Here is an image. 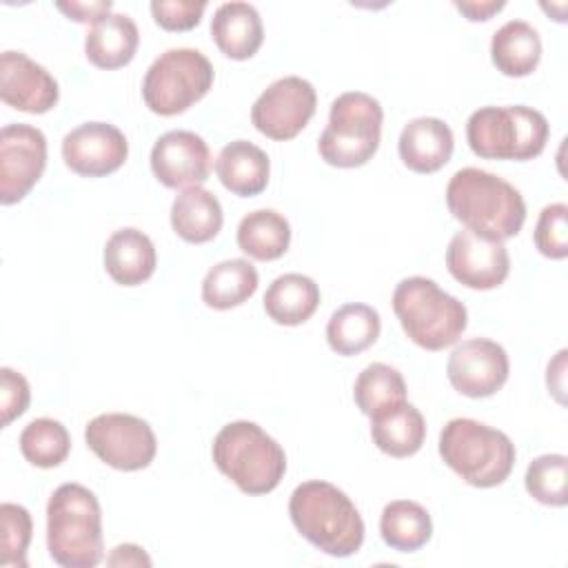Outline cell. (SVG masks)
<instances>
[{
    "label": "cell",
    "mask_w": 568,
    "mask_h": 568,
    "mask_svg": "<svg viewBox=\"0 0 568 568\" xmlns=\"http://www.w3.org/2000/svg\"><path fill=\"white\" fill-rule=\"evenodd\" d=\"M446 206L466 229L495 240L515 237L526 220L521 193L495 173L466 166L446 186Z\"/></svg>",
    "instance_id": "obj_1"
},
{
    "label": "cell",
    "mask_w": 568,
    "mask_h": 568,
    "mask_svg": "<svg viewBox=\"0 0 568 568\" xmlns=\"http://www.w3.org/2000/svg\"><path fill=\"white\" fill-rule=\"evenodd\" d=\"M288 515L297 532L331 557H351L364 544V519L351 497L337 486L311 479L288 499Z\"/></svg>",
    "instance_id": "obj_2"
},
{
    "label": "cell",
    "mask_w": 568,
    "mask_h": 568,
    "mask_svg": "<svg viewBox=\"0 0 568 568\" xmlns=\"http://www.w3.org/2000/svg\"><path fill=\"white\" fill-rule=\"evenodd\" d=\"M47 548L64 568H93L102 559V510L82 484H62L47 504Z\"/></svg>",
    "instance_id": "obj_3"
},
{
    "label": "cell",
    "mask_w": 568,
    "mask_h": 568,
    "mask_svg": "<svg viewBox=\"0 0 568 568\" xmlns=\"http://www.w3.org/2000/svg\"><path fill=\"white\" fill-rule=\"evenodd\" d=\"M213 462L246 495L275 490L286 473L284 448L255 422L237 419L215 435Z\"/></svg>",
    "instance_id": "obj_4"
},
{
    "label": "cell",
    "mask_w": 568,
    "mask_h": 568,
    "mask_svg": "<svg viewBox=\"0 0 568 568\" xmlns=\"http://www.w3.org/2000/svg\"><path fill=\"white\" fill-rule=\"evenodd\" d=\"M393 311L406 337L426 351L453 346L468 324L466 306L422 275L406 277L395 286Z\"/></svg>",
    "instance_id": "obj_5"
},
{
    "label": "cell",
    "mask_w": 568,
    "mask_h": 568,
    "mask_svg": "<svg viewBox=\"0 0 568 568\" xmlns=\"http://www.w3.org/2000/svg\"><path fill=\"white\" fill-rule=\"evenodd\" d=\"M439 455L466 484L493 488L508 479L517 453L506 433L470 417H455L439 433Z\"/></svg>",
    "instance_id": "obj_6"
},
{
    "label": "cell",
    "mask_w": 568,
    "mask_h": 568,
    "mask_svg": "<svg viewBox=\"0 0 568 568\" xmlns=\"http://www.w3.org/2000/svg\"><path fill=\"white\" fill-rule=\"evenodd\" d=\"M548 120L532 106H481L466 122V140L484 160L526 162L537 158L548 142Z\"/></svg>",
    "instance_id": "obj_7"
},
{
    "label": "cell",
    "mask_w": 568,
    "mask_h": 568,
    "mask_svg": "<svg viewBox=\"0 0 568 568\" xmlns=\"http://www.w3.org/2000/svg\"><path fill=\"white\" fill-rule=\"evenodd\" d=\"M384 111L382 104L362 91H346L331 104L328 124L317 140L322 160L337 169L366 164L379 149Z\"/></svg>",
    "instance_id": "obj_8"
},
{
    "label": "cell",
    "mask_w": 568,
    "mask_h": 568,
    "mask_svg": "<svg viewBox=\"0 0 568 568\" xmlns=\"http://www.w3.org/2000/svg\"><path fill=\"white\" fill-rule=\"evenodd\" d=\"M213 87V64L197 49H169L146 69L144 104L158 115H178L200 102Z\"/></svg>",
    "instance_id": "obj_9"
},
{
    "label": "cell",
    "mask_w": 568,
    "mask_h": 568,
    "mask_svg": "<svg viewBox=\"0 0 568 568\" xmlns=\"http://www.w3.org/2000/svg\"><path fill=\"white\" fill-rule=\"evenodd\" d=\"M87 446L93 455L118 470L146 468L158 450L153 428L129 413H104L93 417L84 428Z\"/></svg>",
    "instance_id": "obj_10"
},
{
    "label": "cell",
    "mask_w": 568,
    "mask_h": 568,
    "mask_svg": "<svg viewBox=\"0 0 568 568\" xmlns=\"http://www.w3.org/2000/svg\"><path fill=\"white\" fill-rule=\"evenodd\" d=\"M317 106L315 89L300 75L271 82L251 106L253 126L277 142L293 140L313 118Z\"/></svg>",
    "instance_id": "obj_11"
},
{
    "label": "cell",
    "mask_w": 568,
    "mask_h": 568,
    "mask_svg": "<svg viewBox=\"0 0 568 568\" xmlns=\"http://www.w3.org/2000/svg\"><path fill=\"white\" fill-rule=\"evenodd\" d=\"M47 166V138L31 124H7L0 131V202H20L42 178Z\"/></svg>",
    "instance_id": "obj_12"
},
{
    "label": "cell",
    "mask_w": 568,
    "mask_h": 568,
    "mask_svg": "<svg viewBox=\"0 0 568 568\" xmlns=\"http://www.w3.org/2000/svg\"><path fill=\"white\" fill-rule=\"evenodd\" d=\"M446 266L459 284L475 291H490L508 277L510 257L504 240L462 229L448 242Z\"/></svg>",
    "instance_id": "obj_13"
},
{
    "label": "cell",
    "mask_w": 568,
    "mask_h": 568,
    "mask_svg": "<svg viewBox=\"0 0 568 568\" xmlns=\"http://www.w3.org/2000/svg\"><path fill=\"white\" fill-rule=\"evenodd\" d=\"M508 371L504 346L486 337L464 339L453 348L446 364L450 386L473 399L495 395L506 384Z\"/></svg>",
    "instance_id": "obj_14"
},
{
    "label": "cell",
    "mask_w": 568,
    "mask_h": 568,
    "mask_svg": "<svg viewBox=\"0 0 568 568\" xmlns=\"http://www.w3.org/2000/svg\"><path fill=\"white\" fill-rule=\"evenodd\" d=\"M129 155L124 133L109 122H84L62 140L64 164L84 178H102L118 171Z\"/></svg>",
    "instance_id": "obj_15"
},
{
    "label": "cell",
    "mask_w": 568,
    "mask_h": 568,
    "mask_svg": "<svg viewBox=\"0 0 568 568\" xmlns=\"http://www.w3.org/2000/svg\"><path fill=\"white\" fill-rule=\"evenodd\" d=\"M151 171L169 189L200 186L211 173L209 144L193 131H166L151 149Z\"/></svg>",
    "instance_id": "obj_16"
},
{
    "label": "cell",
    "mask_w": 568,
    "mask_h": 568,
    "mask_svg": "<svg viewBox=\"0 0 568 568\" xmlns=\"http://www.w3.org/2000/svg\"><path fill=\"white\" fill-rule=\"evenodd\" d=\"M0 98L7 106L24 113H47L58 104L55 78L22 51L0 55Z\"/></svg>",
    "instance_id": "obj_17"
},
{
    "label": "cell",
    "mask_w": 568,
    "mask_h": 568,
    "mask_svg": "<svg viewBox=\"0 0 568 568\" xmlns=\"http://www.w3.org/2000/svg\"><path fill=\"white\" fill-rule=\"evenodd\" d=\"M455 140L450 126L439 118H415L410 120L397 140V151L415 173H435L453 155Z\"/></svg>",
    "instance_id": "obj_18"
},
{
    "label": "cell",
    "mask_w": 568,
    "mask_h": 568,
    "mask_svg": "<svg viewBox=\"0 0 568 568\" xmlns=\"http://www.w3.org/2000/svg\"><path fill=\"white\" fill-rule=\"evenodd\" d=\"M211 36L217 49L231 60H248L264 40V24L248 2H224L211 20Z\"/></svg>",
    "instance_id": "obj_19"
},
{
    "label": "cell",
    "mask_w": 568,
    "mask_h": 568,
    "mask_svg": "<svg viewBox=\"0 0 568 568\" xmlns=\"http://www.w3.org/2000/svg\"><path fill=\"white\" fill-rule=\"evenodd\" d=\"M140 31L126 13H106L95 20L84 38L87 60L98 69H120L138 51Z\"/></svg>",
    "instance_id": "obj_20"
},
{
    "label": "cell",
    "mask_w": 568,
    "mask_h": 568,
    "mask_svg": "<svg viewBox=\"0 0 568 568\" xmlns=\"http://www.w3.org/2000/svg\"><path fill=\"white\" fill-rule=\"evenodd\" d=\"M155 264V246L140 229H120L104 244V268L115 284L138 286L153 275Z\"/></svg>",
    "instance_id": "obj_21"
},
{
    "label": "cell",
    "mask_w": 568,
    "mask_h": 568,
    "mask_svg": "<svg viewBox=\"0 0 568 568\" xmlns=\"http://www.w3.org/2000/svg\"><path fill=\"white\" fill-rule=\"evenodd\" d=\"M215 173L226 191L240 197L260 195L268 184V155L248 140H233L222 146L215 160Z\"/></svg>",
    "instance_id": "obj_22"
},
{
    "label": "cell",
    "mask_w": 568,
    "mask_h": 568,
    "mask_svg": "<svg viewBox=\"0 0 568 568\" xmlns=\"http://www.w3.org/2000/svg\"><path fill=\"white\" fill-rule=\"evenodd\" d=\"M224 222L220 200L204 186L184 189L171 204L173 231L191 244H204L213 240Z\"/></svg>",
    "instance_id": "obj_23"
},
{
    "label": "cell",
    "mask_w": 568,
    "mask_h": 568,
    "mask_svg": "<svg viewBox=\"0 0 568 568\" xmlns=\"http://www.w3.org/2000/svg\"><path fill=\"white\" fill-rule=\"evenodd\" d=\"M371 437L382 453L397 459L410 457L426 437L424 415L413 404L402 402L371 417Z\"/></svg>",
    "instance_id": "obj_24"
},
{
    "label": "cell",
    "mask_w": 568,
    "mask_h": 568,
    "mask_svg": "<svg viewBox=\"0 0 568 568\" xmlns=\"http://www.w3.org/2000/svg\"><path fill=\"white\" fill-rule=\"evenodd\" d=\"M490 58L508 78L530 75L541 60V38L526 20H508L493 33Z\"/></svg>",
    "instance_id": "obj_25"
},
{
    "label": "cell",
    "mask_w": 568,
    "mask_h": 568,
    "mask_svg": "<svg viewBox=\"0 0 568 568\" xmlns=\"http://www.w3.org/2000/svg\"><path fill=\"white\" fill-rule=\"evenodd\" d=\"M320 306V286L302 273H284L264 293L266 315L282 326H297L311 320Z\"/></svg>",
    "instance_id": "obj_26"
},
{
    "label": "cell",
    "mask_w": 568,
    "mask_h": 568,
    "mask_svg": "<svg viewBox=\"0 0 568 568\" xmlns=\"http://www.w3.org/2000/svg\"><path fill=\"white\" fill-rule=\"evenodd\" d=\"M379 331H382L379 313L368 304L351 302L339 306L331 315L326 324V339L337 355L353 357L366 351L368 346H373L375 339L379 337Z\"/></svg>",
    "instance_id": "obj_27"
},
{
    "label": "cell",
    "mask_w": 568,
    "mask_h": 568,
    "mask_svg": "<svg viewBox=\"0 0 568 568\" xmlns=\"http://www.w3.org/2000/svg\"><path fill=\"white\" fill-rule=\"evenodd\" d=\"M255 266L244 257H233L209 268L202 282V300L215 311H229L244 304L257 291Z\"/></svg>",
    "instance_id": "obj_28"
},
{
    "label": "cell",
    "mask_w": 568,
    "mask_h": 568,
    "mask_svg": "<svg viewBox=\"0 0 568 568\" xmlns=\"http://www.w3.org/2000/svg\"><path fill=\"white\" fill-rule=\"evenodd\" d=\"M291 244L288 220L273 209H257L237 224V246L248 257L271 262L282 257Z\"/></svg>",
    "instance_id": "obj_29"
},
{
    "label": "cell",
    "mask_w": 568,
    "mask_h": 568,
    "mask_svg": "<svg viewBox=\"0 0 568 568\" xmlns=\"http://www.w3.org/2000/svg\"><path fill=\"white\" fill-rule=\"evenodd\" d=\"M379 532L384 544L393 550L415 552L428 544L433 535V521L422 504L410 499H395L382 510Z\"/></svg>",
    "instance_id": "obj_30"
},
{
    "label": "cell",
    "mask_w": 568,
    "mask_h": 568,
    "mask_svg": "<svg viewBox=\"0 0 568 568\" xmlns=\"http://www.w3.org/2000/svg\"><path fill=\"white\" fill-rule=\"evenodd\" d=\"M353 397L357 408L364 415L373 417L386 408L406 402V382L397 368L373 362L357 375L353 384Z\"/></svg>",
    "instance_id": "obj_31"
},
{
    "label": "cell",
    "mask_w": 568,
    "mask_h": 568,
    "mask_svg": "<svg viewBox=\"0 0 568 568\" xmlns=\"http://www.w3.org/2000/svg\"><path fill=\"white\" fill-rule=\"evenodd\" d=\"M71 450L69 430L62 422L51 417H38L29 422L20 433L22 457L38 468L60 466Z\"/></svg>",
    "instance_id": "obj_32"
},
{
    "label": "cell",
    "mask_w": 568,
    "mask_h": 568,
    "mask_svg": "<svg viewBox=\"0 0 568 568\" xmlns=\"http://www.w3.org/2000/svg\"><path fill=\"white\" fill-rule=\"evenodd\" d=\"M526 490L544 506H566L568 501V457L559 453L535 457L524 477Z\"/></svg>",
    "instance_id": "obj_33"
},
{
    "label": "cell",
    "mask_w": 568,
    "mask_h": 568,
    "mask_svg": "<svg viewBox=\"0 0 568 568\" xmlns=\"http://www.w3.org/2000/svg\"><path fill=\"white\" fill-rule=\"evenodd\" d=\"M0 517H2L0 564L13 566V568H27V548H29L31 530H33L29 510L20 504L4 501L0 506Z\"/></svg>",
    "instance_id": "obj_34"
},
{
    "label": "cell",
    "mask_w": 568,
    "mask_h": 568,
    "mask_svg": "<svg viewBox=\"0 0 568 568\" xmlns=\"http://www.w3.org/2000/svg\"><path fill=\"white\" fill-rule=\"evenodd\" d=\"M535 246L550 260H564L568 255V206L564 202L541 209L535 226Z\"/></svg>",
    "instance_id": "obj_35"
},
{
    "label": "cell",
    "mask_w": 568,
    "mask_h": 568,
    "mask_svg": "<svg viewBox=\"0 0 568 568\" xmlns=\"http://www.w3.org/2000/svg\"><path fill=\"white\" fill-rule=\"evenodd\" d=\"M206 9L204 0H153L151 13L164 31H189L200 24Z\"/></svg>",
    "instance_id": "obj_36"
},
{
    "label": "cell",
    "mask_w": 568,
    "mask_h": 568,
    "mask_svg": "<svg viewBox=\"0 0 568 568\" xmlns=\"http://www.w3.org/2000/svg\"><path fill=\"white\" fill-rule=\"evenodd\" d=\"M31 399L29 382L22 373L2 366L0 368V410H2V428L9 426L13 419H18Z\"/></svg>",
    "instance_id": "obj_37"
},
{
    "label": "cell",
    "mask_w": 568,
    "mask_h": 568,
    "mask_svg": "<svg viewBox=\"0 0 568 568\" xmlns=\"http://www.w3.org/2000/svg\"><path fill=\"white\" fill-rule=\"evenodd\" d=\"M69 20L75 22H95L102 16L111 13L113 2L111 0H100V2H58L55 4Z\"/></svg>",
    "instance_id": "obj_38"
},
{
    "label": "cell",
    "mask_w": 568,
    "mask_h": 568,
    "mask_svg": "<svg viewBox=\"0 0 568 568\" xmlns=\"http://www.w3.org/2000/svg\"><path fill=\"white\" fill-rule=\"evenodd\" d=\"M109 566H151V557L135 544H120L106 557Z\"/></svg>",
    "instance_id": "obj_39"
},
{
    "label": "cell",
    "mask_w": 568,
    "mask_h": 568,
    "mask_svg": "<svg viewBox=\"0 0 568 568\" xmlns=\"http://www.w3.org/2000/svg\"><path fill=\"white\" fill-rule=\"evenodd\" d=\"M506 7L504 0H484V2H477V0H470V2H455V9L462 11L468 20L473 22H484V20H490L495 13H499L501 9Z\"/></svg>",
    "instance_id": "obj_40"
},
{
    "label": "cell",
    "mask_w": 568,
    "mask_h": 568,
    "mask_svg": "<svg viewBox=\"0 0 568 568\" xmlns=\"http://www.w3.org/2000/svg\"><path fill=\"white\" fill-rule=\"evenodd\" d=\"M564 371H566V351H559L557 357L548 364V373H546V384L548 390L557 397L559 404H564Z\"/></svg>",
    "instance_id": "obj_41"
}]
</instances>
